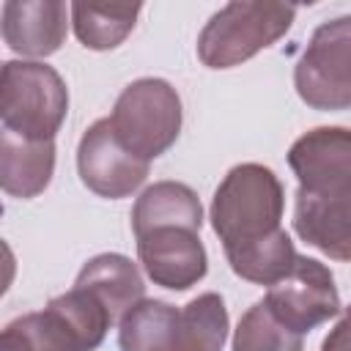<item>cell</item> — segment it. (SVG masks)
Wrapping results in <instances>:
<instances>
[{"label": "cell", "instance_id": "cell-18", "mask_svg": "<svg viewBox=\"0 0 351 351\" xmlns=\"http://www.w3.org/2000/svg\"><path fill=\"white\" fill-rule=\"evenodd\" d=\"M143 5H93V3H71L69 22L74 36L85 49L104 52L115 49L134 30Z\"/></svg>", "mask_w": 351, "mask_h": 351}, {"label": "cell", "instance_id": "cell-20", "mask_svg": "<svg viewBox=\"0 0 351 351\" xmlns=\"http://www.w3.org/2000/svg\"><path fill=\"white\" fill-rule=\"evenodd\" d=\"M233 351H304V337L282 326L261 299L239 318Z\"/></svg>", "mask_w": 351, "mask_h": 351}, {"label": "cell", "instance_id": "cell-3", "mask_svg": "<svg viewBox=\"0 0 351 351\" xmlns=\"http://www.w3.org/2000/svg\"><path fill=\"white\" fill-rule=\"evenodd\" d=\"M115 140L137 159L148 162L176 145L184 123L178 90L159 77H140L129 82L110 112Z\"/></svg>", "mask_w": 351, "mask_h": 351}, {"label": "cell", "instance_id": "cell-21", "mask_svg": "<svg viewBox=\"0 0 351 351\" xmlns=\"http://www.w3.org/2000/svg\"><path fill=\"white\" fill-rule=\"evenodd\" d=\"M0 351H36V340L25 315L0 329Z\"/></svg>", "mask_w": 351, "mask_h": 351}, {"label": "cell", "instance_id": "cell-13", "mask_svg": "<svg viewBox=\"0 0 351 351\" xmlns=\"http://www.w3.org/2000/svg\"><path fill=\"white\" fill-rule=\"evenodd\" d=\"M74 285L93 293L107 307V313L112 315L115 324L121 321V315L129 307H134L140 299H145V282H143L137 263H132V258H126L121 252L93 255L80 269Z\"/></svg>", "mask_w": 351, "mask_h": 351}, {"label": "cell", "instance_id": "cell-2", "mask_svg": "<svg viewBox=\"0 0 351 351\" xmlns=\"http://www.w3.org/2000/svg\"><path fill=\"white\" fill-rule=\"evenodd\" d=\"M296 16V5L236 0L222 5L197 36V58L206 69H233L280 41Z\"/></svg>", "mask_w": 351, "mask_h": 351}, {"label": "cell", "instance_id": "cell-10", "mask_svg": "<svg viewBox=\"0 0 351 351\" xmlns=\"http://www.w3.org/2000/svg\"><path fill=\"white\" fill-rule=\"evenodd\" d=\"M69 30V5L60 0H8L0 5V38L22 58H49Z\"/></svg>", "mask_w": 351, "mask_h": 351}, {"label": "cell", "instance_id": "cell-23", "mask_svg": "<svg viewBox=\"0 0 351 351\" xmlns=\"http://www.w3.org/2000/svg\"><path fill=\"white\" fill-rule=\"evenodd\" d=\"M346 335H348V321L340 318V324L335 326V332L324 340V351H346V348H348V346H346Z\"/></svg>", "mask_w": 351, "mask_h": 351}, {"label": "cell", "instance_id": "cell-8", "mask_svg": "<svg viewBox=\"0 0 351 351\" xmlns=\"http://www.w3.org/2000/svg\"><path fill=\"white\" fill-rule=\"evenodd\" d=\"M148 162L132 156L112 134L110 121H93L77 145L80 181L99 197L121 200L134 195L148 178Z\"/></svg>", "mask_w": 351, "mask_h": 351}, {"label": "cell", "instance_id": "cell-19", "mask_svg": "<svg viewBox=\"0 0 351 351\" xmlns=\"http://www.w3.org/2000/svg\"><path fill=\"white\" fill-rule=\"evenodd\" d=\"M225 258H228V263H230L236 277H241L247 282H255V285H274L293 266L296 250H293L291 236L282 228L274 236H269L266 241L244 247V250L230 252Z\"/></svg>", "mask_w": 351, "mask_h": 351}, {"label": "cell", "instance_id": "cell-24", "mask_svg": "<svg viewBox=\"0 0 351 351\" xmlns=\"http://www.w3.org/2000/svg\"><path fill=\"white\" fill-rule=\"evenodd\" d=\"M0 66H3V63H0Z\"/></svg>", "mask_w": 351, "mask_h": 351}, {"label": "cell", "instance_id": "cell-17", "mask_svg": "<svg viewBox=\"0 0 351 351\" xmlns=\"http://www.w3.org/2000/svg\"><path fill=\"white\" fill-rule=\"evenodd\" d=\"M228 329L230 318L225 299L214 291L200 293L189 304L178 307L176 351H222Z\"/></svg>", "mask_w": 351, "mask_h": 351}, {"label": "cell", "instance_id": "cell-7", "mask_svg": "<svg viewBox=\"0 0 351 351\" xmlns=\"http://www.w3.org/2000/svg\"><path fill=\"white\" fill-rule=\"evenodd\" d=\"M288 165L299 181L296 192L351 197V132L346 126H318L304 132L291 145Z\"/></svg>", "mask_w": 351, "mask_h": 351}, {"label": "cell", "instance_id": "cell-12", "mask_svg": "<svg viewBox=\"0 0 351 351\" xmlns=\"http://www.w3.org/2000/svg\"><path fill=\"white\" fill-rule=\"evenodd\" d=\"M293 230L310 247L346 263L351 258V197H318L296 192Z\"/></svg>", "mask_w": 351, "mask_h": 351}, {"label": "cell", "instance_id": "cell-11", "mask_svg": "<svg viewBox=\"0 0 351 351\" xmlns=\"http://www.w3.org/2000/svg\"><path fill=\"white\" fill-rule=\"evenodd\" d=\"M55 173V140H27L0 129V189L30 200L41 195Z\"/></svg>", "mask_w": 351, "mask_h": 351}, {"label": "cell", "instance_id": "cell-6", "mask_svg": "<svg viewBox=\"0 0 351 351\" xmlns=\"http://www.w3.org/2000/svg\"><path fill=\"white\" fill-rule=\"evenodd\" d=\"M263 304L282 326L302 337L315 326L343 315L335 274L329 271V266L307 255H296L288 274L269 285Z\"/></svg>", "mask_w": 351, "mask_h": 351}, {"label": "cell", "instance_id": "cell-22", "mask_svg": "<svg viewBox=\"0 0 351 351\" xmlns=\"http://www.w3.org/2000/svg\"><path fill=\"white\" fill-rule=\"evenodd\" d=\"M14 277H16V255L8 247V241L0 239V299L8 293Z\"/></svg>", "mask_w": 351, "mask_h": 351}, {"label": "cell", "instance_id": "cell-9", "mask_svg": "<svg viewBox=\"0 0 351 351\" xmlns=\"http://www.w3.org/2000/svg\"><path fill=\"white\" fill-rule=\"evenodd\" d=\"M137 258L154 285L167 291H186L208 271V255L200 230L184 225H159L134 236Z\"/></svg>", "mask_w": 351, "mask_h": 351}, {"label": "cell", "instance_id": "cell-4", "mask_svg": "<svg viewBox=\"0 0 351 351\" xmlns=\"http://www.w3.org/2000/svg\"><path fill=\"white\" fill-rule=\"evenodd\" d=\"M69 115L63 77L38 60H5L0 66L3 129L27 140H55Z\"/></svg>", "mask_w": 351, "mask_h": 351}, {"label": "cell", "instance_id": "cell-1", "mask_svg": "<svg viewBox=\"0 0 351 351\" xmlns=\"http://www.w3.org/2000/svg\"><path fill=\"white\" fill-rule=\"evenodd\" d=\"M285 189L277 173L258 162L236 165L211 197V228L225 255L261 244L282 230Z\"/></svg>", "mask_w": 351, "mask_h": 351}, {"label": "cell", "instance_id": "cell-16", "mask_svg": "<svg viewBox=\"0 0 351 351\" xmlns=\"http://www.w3.org/2000/svg\"><path fill=\"white\" fill-rule=\"evenodd\" d=\"M178 307L162 299H140L118 321L121 351H176Z\"/></svg>", "mask_w": 351, "mask_h": 351}, {"label": "cell", "instance_id": "cell-5", "mask_svg": "<svg viewBox=\"0 0 351 351\" xmlns=\"http://www.w3.org/2000/svg\"><path fill=\"white\" fill-rule=\"evenodd\" d=\"M293 85L299 99L324 112L351 107V16H337L318 25L304 47Z\"/></svg>", "mask_w": 351, "mask_h": 351}, {"label": "cell", "instance_id": "cell-15", "mask_svg": "<svg viewBox=\"0 0 351 351\" xmlns=\"http://www.w3.org/2000/svg\"><path fill=\"white\" fill-rule=\"evenodd\" d=\"M44 313L55 321V326L71 340V346L77 351H96L104 343L107 329L115 326L107 307L93 293H88L85 288H77V285L71 291L49 299Z\"/></svg>", "mask_w": 351, "mask_h": 351}, {"label": "cell", "instance_id": "cell-14", "mask_svg": "<svg viewBox=\"0 0 351 351\" xmlns=\"http://www.w3.org/2000/svg\"><path fill=\"white\" fill-rule=\"evenodd\" d=\"M159 225H184L192 230L203 228V203L197 192L181 181H156L143 189L132 206V233H143Z\"/></svg>", "mask_w": 351, "mask_h": 351}]
</instances>
